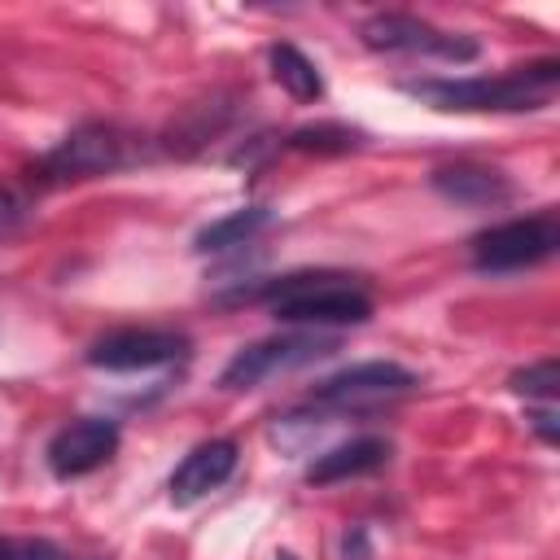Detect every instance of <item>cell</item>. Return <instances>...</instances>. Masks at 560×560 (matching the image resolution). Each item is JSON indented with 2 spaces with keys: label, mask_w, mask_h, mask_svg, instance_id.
<instances>
[{
  "label": "cell",
  "mask_w": 560,
  "mask_h": 560,
  "mask_svg": "<svg viewBox=\"0 0 560 560\" xmlns=\"http://www.w3.org/2000/svg\"><path fill=\"white\" fill-rule=\"evenodd\" d=\"M223 302H262L280 324L293 328H337L372 319V293L346 271H289L236 289Z\"/></svg>",
  "instance_id": "6da1fadb"
},
{
  "label": "cell",
  "mask_w": 560,
  "mask_h": 560,
  "mask_svg": "<svg viewBox=\"0 0 560 560\" xmlns=\"http://www.w3.org/2000/svg\"><path fill=\"white\" fill-rule=\"evenodd\" d=\"M560 83V61L542 57L529 66H512L508 74H472V79H407L402 92L459 114H521L542 109Z\"/></svg>",
  "instance_id": "7a4b0ae2"
},
{
  "label": "cell",
  "mask_w": 560,
  "mask_h": 560,
  "mask_svg": "<svg viewBox=\"0 0 560 560\" xmlns=\"http://www.w3.org/2000/svg\"><path fill=\"white\" fill-rule=\"evenodd\" d=\"M144 158L140 136L122 131L118 122H79L70 136L57 140V149H48L31 179L39 188H57V184H74V179H96V175H114L131 162Z\"/></svg>",
  "instance_id": "3957f363"
},
{
  "label": "cell",
  "mask_w": 560,
  "mask_h": 560,
  "mask_svg": "<svg viewBox=\"0 0 560 560\" xmlns=\"http://www.w3.org/2000/svg\"><path fill=\"white\" fill-rule=\"evenodd\" d=\"M411 389H416V372H407L402 363H389V359H368V363H350V368L324 376L311 389L306 407L311 411H328V416H346V411L394 402V398H402Z\"/></svg>",
  "instance_id": "277c9868"
},
{
  "label": "cell",
  "mask_w": 560,
  "mask_h": 560,
  "mask_svg": "<svg viewBox=\"0 0 560 560\" xmlns=\"http://www.w3.org/2000/svg\"><path fill=\"white\" fill-rule=\"evenodd\" d=\"M560 249V219L551 210L542 214H525V219H508V223H494L486 232L472 236V267L477 271H521V267H534L542 258H551Z\"/></svg>",
  "instance_id": "5b68a950"
},
{
  "label": "cell",
  "mask_w": 560,
  "mask_h": 560,
  "mask_svg": "<svg viewBox=\"0 0 560 560\" xmlns=\"http://www.w3.org/2000/svg\"><path fill=\"white\" fill-rule=\"evenodd\" d=\"M337 350L332 337H319V332H280V337H262V341H249L241 346L228 368L219 372V385L223 389H254L280 372H293V368H306L315 363L319 354Z\"/></svg>",
  "instance_id": "8992f818"
},
{
  "label": "cell",
  "mask_w": 560,
  "mask_h": 560,
  "mask_svg": "<svg viewBox=\"0 0 560 560\" xmlns=\"http://www.w3.org/2000/svg\"><path fill=\"white\" fill-rule=\"evenodd\" d=\"M359 35L376 52H420V57H442V61H472L481 52L477 39L438 31V26H429L424 18H411V13H376L359 26Z\"/></svg>",
  "instance_id": "52a82bcc"
},
{
  "label": "cell",
  "mask_w": 560,
  "mask_h": 560,
  "mask_svg": "<svg viewBox=\"0 0 560 560\" xmlns=\"http://www.w3.org/2000/svg\"><path fill=\"white\" fill-rule=\"evenodd\" d=\"M188 337L175 328H118L88 346V363L105 372H149L188 359Z\"/></svg>",
  "instance_id": "ba28073f"
},
{
  "label": "cell",
  "mask_w": 560,
  "mask_h": 560,
  "mask_svg": "<svg viewBox=\"0 0 560 560\" xmlns=\"http://www.w3.org/2000/svg\"><path fill=\"white\" fill-rule=\"evenodd\" d=\"M118 451V424L105 416H79L70 424H61L48 442V468L52 477L70 481V477H88L101 464H109Z\"/></svg>",
  "instance_id": "9c48e42d"
},
{
  "label": "cell",
  "mask_w": 560,
  "mask_h": 560,
  "mask_svg": "<svg viewBox=\"0 0 560 560\" xmlns=\"http://www.w3.org/2000/svg\"><path fill=\"white\" fill-rule=\"evenodd\" d=\"M236 459H241V451H236L232 438H210V442L192 446L179 459V468L171 472V503H197V499H206L210 490H219L236 472Z\"/></svg>",
  "instance_id": "30bf717a"
},
{
  "label": "cell",
  "mask_w": 560,
  "mask_h": 560,
  "mask_svg": "<svg viewBox=\"0 0 560 560\" xmlns=\"http://www.w3.org/2000/svg\"><path fill=\"white\" fill-rule=\"evenodd\" d=\"M389 442L376 438V433H363V438H350V442H337L328 451H319L311 464H306V481L311 486H332V481H346V477H363V472H376L389 464Z\"/></svg>",
  "instance_id": "8fae6325"
},
{
  "label": "cell",
  "mask_w": 560,
  "mask_h": 560,
  "mask_svg": "<svg viewBox=\"0 0 560 560\" xmlns=\"http://www.w3.org/2000/svg\"><path fill=\"white\" fill-rule=\"evenodd\" d=\"M433 188L455 201V206H503L512 197V184L503 171H490V166H472V162H459V166H442L433 171Z\"/></svg>",
  "instance_id": "7c38bea8"
},
{
  "label": "cell",
  "mask_w": 560,
  "mask_h": 560,
  "mask_svg": "<svg viewBox=\"0 0 560 560\" xmlns=\"http://www.w3.org/2000/svg\"><path fill=\"white\" fill-rule=\"evenodd\" d=\"M267 223H271V210H262V206H241V210H232V214L206 223L192 245H197L201 254H223V249H236V245L254 241Z\"/></svg>",
  "instance_id": "4fadbf2b"
},
{
  "label": "cell",
  "mask_w": 560,
  "mask_h": 560,
  "mask_svg": "<svg viewBox=\"0 0 560 560\" xmlns=\"http://www.w3.org/2000/svg\"><path fill=\"white\" fill-rule=\"evenodd\" d=\"M267 66H271V79L293 96V101H319L324 92V79L315 70V61L293 48V44H271L267 48Z\"/></svg>",
  "instance_id": "5bb4252c"
},
{
  "label": "cell",
  "mask_w": 560,
  "mask_h": 560,
  "mask_svg": "<svg viewBox=\"0 0 560 560\" xmlns=\"http://www.w3.org/2000/svg\"><path fill=\"white\" fill-rule=\"evenodd\" d=\"M363 144V131L346 127V122H306L298 131L284 136V149L293 153H319V158H332V153H350Z\"/></svg>",
  "instance_id": "9a60e30c"
},
{
  "label": "cell",
  "mask_w": 560,
  "mask_h": 560,
  "mask_svg": "<svg viewBox=\"0 0 560 560\" xmlns=\"http://www.w3.org/2000/svg\"><path fill=\"white\" fill-rule=\"evenodd\" d=\"M508 385H512V394L538 398V402L547 407V402H556V389H560V363H556V359H538V363L512 372Z\"/></svg>",
  "instance_id": "2e32d148"
},
{
  "label": "cell",
  "mask_w": 560,
  "mask_h": 560,
  "mask_svg": "<svg viewBox=\"0 0 560 560\" xmlns=\"http://www.w3.org/2000/svg\"><path fill=\"white\" fill-rule=\"evenodd\" d=\"M0 560H74V556L61 551L48 538H13V534H0Z\"/></svg>",
  "instance_id": "e0dca14e"
},
{
  "label": "cell",
  "mask_w": 560,
  "mask_h": 560,
  "mask_svg": "<svg viewBox=\"0 0 560 560\" xmlns=\"http://www.w3.org/2000/svg\"><path fill=\"white\" fill-rule=\"evenodd\" d=\"M26 219H31V197H26L18 184L0 179V236L18 232Z\"/></svg>",
  "instance_id": "ac0fdd59"
},
{
  "label": "cell",
  "mask_w": 560,
  "mask_h": 560,
  "mask_svg": "<svg viewBox=\"0 0 560 560\" xmlns=\"http://www.w3.org/2000/svg\"><path fill=\"white\" fill-rule=\"evenodd\" d=\"M529 424H534V433L551 446L556 438H560V429H556V402H547V407H538V411H529Z\"/></svg>",
  "instance_id": "d6986e66"
},
{
  "label": "cell",
  "mask_w": 560,
  "mask_h": 560,
  "mask_svg": "<svg viewBox=\"0 0 560 560\" xmlns=\"http://www.w3.org/2000/svg\"><path fill=\"white\" fill-rule=\"evenodd\" d=\"M276 560H298V556H293V551H280V556H276Z\"/></svg>",
  "instance_id": "ffe728a7"
}]
</instances>
